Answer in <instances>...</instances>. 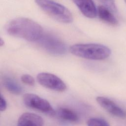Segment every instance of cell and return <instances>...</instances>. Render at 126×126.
<instances>
[{
  "instance_id": "cell-12",
  "label": "cell",
  "mask_w": 126,
  "mask_h": 126,
  "mask_svg": "<svg viewBox=\"0 0 126 126\" xmlns=\"http://www.w3.org/2000/svg\"><path fill=\"white\" fill-rule=\"evenodd\" d=\"M57 114L60 118L66 121L76 122L79 120L78 114L75 111L67 108H60L57 111Z\"/></svg>"
},
{
  "instance_id": "cell-3",
  "label": "cell",
  "mask_w": 126,
  "mask_h": 126,
  "mask_svg": "<svg viewBox=\"0 0 126 126\" xmlns=\"http://www.w3.org/2000/svg\"><path fill=\"white\" fill-rule=\"evenodd\" d=\"M35 2L47 14L54 19L64 23H70L73 16L68 9L58 2L52 0H37Z\"/></svg>"
},
{
  "instance_id": "cell-4",
  "label": "cell",
  "mask_w": 126,
  "mask_h": 126,
  "mask_svg": "<svg viewBox=\"0 0 126 126\" xmlns=\"http://www.w3.org/2000/svg\"><path fill=\"white\" fill-rule=\"evenodd\" d=\"M40 46L50 53L63 55L66 51V45L56 36L50 33H43L37 41Z\"/></svg>"
},
{
  "instance_id": "cell-7",
  "label": "cell",
  "mask_w": 126,
  "mask_h": 126,
  "mask_svg": "<svg viewBox=\"0 0 126 126\" xmlns=\"http://www.w3.org/2000/svg\"><path fill=\"white\" fill-rule=\"evenodd\" d=\"M96 100L103 109L112 115L121 119L125 118L126 113L124 110L112 100L104 96H97Z\"/></svg>"
},
{
  "instance_id": "cell-2",
  "label": "cell",
  "mask_w": 126,
  "mask_h": 126,
  "mask_svg": "<svg viewBox=\"0 0 126 126\" xmlns=\"http://www.w3.org/2000/svg\"><path fill=\"white\" fill-rule=\"evenodd\" d=\"M69 50L76 56L91 60H104L111 53L108 47L95 43L74 44L70 46Z\"/></svg>"
},
{
  "instance_id": "cell-1",
  "label": "cell",
  "mask_w": 126,
  "mask_h": 126,
  "mask_svg": "<svg viewBox=\"0 0 126 126\" xmlns=\"http://www.w3.org/2000/svg\"><path fill=\"white\" fill-rule=\"evenodd\" d=\"M5 29L9 35L32 42L37 41L43 33L40 25L22 17L11 19L6 24Z\"/></svg>"
},
{
  "instance_id": "cell-16",
  "label": "cell",
  "mask_w": 126,
  "mask_h": 126,
  "mask_svg": "<svg viewBox=\"0 0 126 126\" xmlns=\"http://www.w3.org/2000/svg\"><path fill=\"white\" fill-rule=\"evenodd\" d=\"M0 110L1 112L4 111L7 107V102L2 94L0 95Z\"/></svg>"
},
{
  "instance_id": "cell-17",
  "label": "cell",
  "mask_w": 126,
  "mask_h": 126,
  "mask_svg": "<svg viewBox=\"0 0 126 126\" xmlns=\"http://www.w3.org/2000/svg\"><path fill=\"white\" fill-rule=\"evenodd\" d=\"M4 44V40H3V39L0 37V46L1 47L2 46H3Z\"/></svg>"
},
{
  "instance_id": "cell-10",
  "label": "cell",
  "mask_w": 126,
  "mask_h": 126,
  "mask_svg": "<svg viewBox=\"0 0 126 126\" xmlns=\"http://www.w3.org/2000/svg\"><path fill=\"white\" fill-rule=\"evenodd\" d=\"M97 12L99 18L103 21L114 26L118 24L119 22L117 19L110 10L103 5L99 6Z\"/></svg>"
},
{
  "instance_id": "cell-11",
  "label": "cell",
  "mask_w": 126,
  "mask_h": 126,
  "mask_svg": "<svg viewBox=\"0 0 126 126\" xmlns=\"http://www.w3.org/2000/svg\"><path fill=\"white\" fill-rule=\"evenodd\" d=\"M2 82L4 88L9 92L15 94H19L22 93V87L13 79L8 77H3Z\"/></svg>"
},
{
  "instance_id": "cell-15",
  "label": "cell",
  "mask_w": 126,
  "mask_h": 126,
  "mask_svg": "<svg viewBox=\"0 0 126 126\" xmlns=\"http://www.w3.org/2000/svg\"><path fill=\"white\" fill-rule=\"evenodd\" d=\"M102 3H103L105 7L108 8L109 10L112 11L114 12H117V7L114 3V1L113 0H102L101 1Z\"/></svg>"
},
{
  "instance_id": "cell-13",
  "label": "cell",
  "mask_w": 126,
  "mask_h": 126,
  "mask_svg": "<svg viewBox=\"0 0 126 126\" xmlns=\"http://www.w3.org/2000/svg\"><path fill=\"white\" fill-rule=\"evenodd\" d=\"M88 126H108V123L103 119L99 118H91L87 121Z\"/></svg>"
},
{
  "instance_id": "cell-9",
  "label": "cell",
  "mask_w": 126,
  "mask_h": 126,
  "mask_svg": "<svg viewBox=\"0 0 126 126\" xmlns=\"http://www.w3.org/2000/svg\"><path fill=\"white\" fill-rule=\"evenodd\" d=\"M44 124L42 118L34 113L25 112L22 114L18 120V126H41Z\"/></svg>"
},
{
  "instance_id": "cell-5",
  "label": "cell",
  "mask_w": 126,
  "mask_h": 126,
  "mask_svg": "<svg viewBox=\"0 0 126 126\" xmlns=\"http://www.w3.org/2000/svg\"><path fill=\"white\" fill-rule=\"evenodd\" d=\"M23 101L24 104L30 108L51 115H53L55 113L54 109L47 100L35 94L31 93L24 94Z\"/></svg>"
},
{
  "instance_id": "cell-14",
  "label": "cell",
  "mask_w": 126,
  "mask_h": 126,
  "mask_svg": "<svg viewBox=\"0 0 126 126\" xmlns=\"http://www.w3.org/2000/svg\"><path fill=\"white\" fill-rule=\"evenodd\" d=\"M21 81L29 86H33L35 84L34 78L29 74H23L21 77Z\"/></svg>"
},
{
  "instance_id": "cell-6",
  "label": "cell",
  "mask_w": 126,
  "mask_h": 126,
  "mask_svg": "<svg viewBox=\"0 0 126 126\" xmlns=\"http://www.w3.org/2000/svg\"><path fill=\"white\" fill-rule=\"evenodd\" d=\"M38 82L42 86L58 92H63L66 86L64 82L56 75L47 72H41L36 77Z\"/></svg>"
},
{
  "instance_id": "cell-8",
  "label": "cell",
  "mask_w": 126,
  "mask_h": 126,
  "mask_svg": "<svg viewBox=\"0 0 126 126\" xmlns=\"http://www.w3.org/2000/svg\"><path fill=\"white\" fill-rule=\"evenodd\" d=\"M82 13L86 17L93 18L96 16L97 10L94 2L92 0H73Z\"/></svg>"
}]
</instances>
